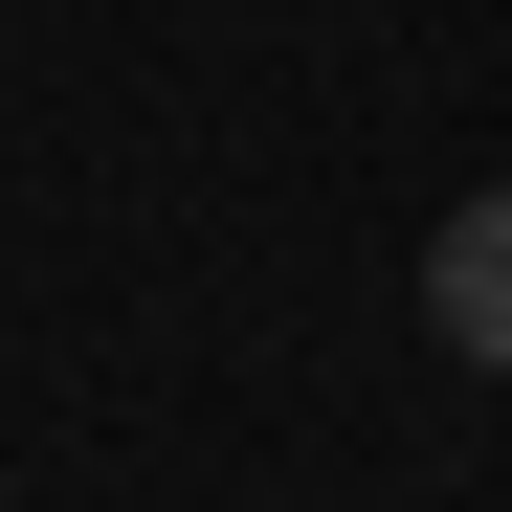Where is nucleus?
<instances>
[{
  "label": "nucleus",
  "mask_w": 512,
  "mask_h": 512,
  "mask_svg": "<svg viewBox=\"0 0 512 512\" xmlns=\"http://www.w3.org/2000/svg\"><path fill=\"white\" fill-rule=\"evenodd\" d=\"M423 334H446L468 379H512V179L446 201V245H423Z\"/></svg>",
  "instance_id": "1"
}]
</instances>
